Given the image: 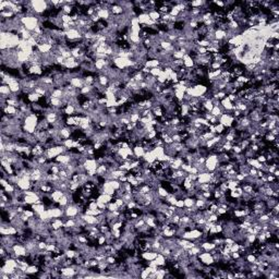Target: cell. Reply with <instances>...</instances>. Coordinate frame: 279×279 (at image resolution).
<instances>
[{
  "label": "cell",
  "mask_w": 279,
  "mask_h": 279,
  "mask_svg": "<svg viewBox=\"0 0 279 279\" xmlns=\"http://www.w3.org/2000/svg\"><path fill=\"white\" fill-rule=\"evenodd\" d=\"M157 192H158V195L160 196V197H166V196L169 194V191H168L165 187H162V185L157 188Z\"/></svg>",
  "instance_id": "cell-29"
},
{
  "label": "cell",
  "mask_w": 279,
  "mask_h": 279,
  "mask_svg": "<svg viewBox=\"0 0 279 279\" xmlns=\"http://www.w3.org/2000/svg\"><path fill=\"white\" fill-rule=\"evenodd\" d=\"M204 5V1L203 0H197V1H192V2H190V6L191 8H202V6Z\"/></svg>",
  "instance_id": "cell-36"
},
{
  "label": "cell",
  "mask_w": 279,
  "mask_h": 279,
  "mask_svg": "<svg viewBox=\"0 0 279 279\" xmlns=\"http://www.w3.org/2000/svg\"><path fill=\"white\" fill-rule=\"evenodd\" d=\"M198 260L201 261V263H203L204 265H214L215 264V261H214V257L209 252H201V253L197 255Z\"/></svg>",
  "instance_id": "cell-5"
},
{
  "label": "cell",
  "mask_w": 279,
  "mask_h": 279,
  "mask_svg": "<svg viewBox=\"0 0 279 279\" xmlns=\"http://www.w3.org/2000/svg\"><path fill=\"white\" fill-rule=\"evenodd\" d=\"M63 195H64V193L62 192L61 190H58V189H57V190H53V192L50 193V197L55 204H58V202L60 201V198Z\"/></svg>",
  "instance_id": "cell-10"
},
{
  "label": "cell",
  "mask_w": 279,
  "mask_h": 279,
  "mask_svg": "<svg viewBox=\"0 0 279 279\" xmlns=\"http://www.w3.org/2000/svg\"><path fill=\"white\" fill-rule=\"evenodd\" d=\"M63 111L66 116H74V114H75V107L71 106V105H68L66 108H63Z\"/></svg>",
  "instance_id": "cell-27"
},
{
  "label": "cell",
  "mask_w": 279,
  "mask_h": 279,
  "mask_svg": "<svg viewBox=\"0 0 279 279\" xmlns=\"http://www.w3.org/2000/svg\"><path fill=\"white\" fill-rule=\"evenodd\" d=\"M32 8L37 15H42L48 10V2L44 0H33L32 1Z\"/></svg>",
  "instance_id": "cell-1"
},
{
  "label": "cell",
  "mask_w": 279,
  "mask_h": 279,
  "mask_svg": "<svg viewBox=\"0 0 279 279\" xmlns=\"http://www.w3.org/2000/svg\"><path fill=\"white\" fill-rule=\"evenodd\" d=\"M112 197H114V196L108 195V194H99V195L96 197V201L108 204V203H110V202H112Z\"/></svg>",
  "instance_id": "cell-15"
},
{
  "label": "cell",
  "mask_w": 279,
  "mask_h": 279,
  "mask_svg": "<svg viewBox=\"0 0 279 279\" xmlns=\"http://www.w3.org/2000/svg\"><path fill=\"white\" fill-rule=\"evenodd\" d=\"M142 159L144 160V162H148V164H152V162H154L155 160H156V156L154 155L153 152L149 151V152H146V153L144 154V156L142 157Z\"/></svg>",
  "instance_id": "cell-14"
},
{
  "label": "cell",
  "mask_w": 279,
  "mask_h": 279,
  "mask_svg": "<svg viewBox=\"0 0 279 279\" xmlns=\"http://www.w3.org/2000/svg\"><path fill=\"white\" fill-rule=\"evenodd\" d=\"M107 210L109 212H116V210H119V207L114 202H110V203L107 204Z\"/></svg>",
  "instance_id": "cell-33"
},
{
  "label": "cell",
  "mask_w": 279,
  "mask_h": 279,
  "mask_svg": "<svg viewBox=\"0 0 279 279\" xmlns=\"http://www.w3.org/2000/svg\"><path fill=\"white\" fill-rule=\"evenodd\" d=\"M214 35H215V39H217V40H223L226 38V32L223 30H216Z\"/></svg>",
  "instance_id": "cell-26"
},
{
  "label": "cell",
  "mask_w": 279,
  "mask_h": 279,
  "mask_svg": "<svg viewBox=\"0 0 279 279\" xmlns=\"http://www.w3.org/2000/svg\"><path fill=\"white\" fill-rule=\"evenodd\" d=\"M97 15L99 17L101 20H104V21H108L109 18L111 17V12L109 9H101L99 11L97 12Z\"/></svg>",
  "instance_id": "cell-12"
},
{
  "label": "cell",
  "mask_w": 279,
  "mask_h": 279,
  "mask_svg": "<svg viewBox=\"0 0 279 279\" xmlns=\"http://www.w3.org/2000/svg\"><path fill=\"white\" fill-rule=\"evenodd\" d=\"M50 97H55V98H62L63 97V91L60 88H55L53 93H51Z\"/></svg>",
  "instance_id": "cell-31"
},
{
  "label": "cell",
  "mask_w": 279,
  "mask_h": 279,
  "mask_svg": "<svg viewBox=\"0 0 279 279\" xmlns=\"http://www.w3.org/2000/svg\"><path fill=\"white\" fill-rule=\"evenodd\" d=\"M148 14H149V18H151V20H153V21H155V22H157V21H159V20H160V13H159L157 10L149 12Z\"/></svg>",
  "instance_id": "cell-32"
},
{
  "label": "cell",
  "mask_w": 279,
  "mask_h": 279,
  "mask_svg": "<svg viewBox=\"0 0 279 279\" xmlns=\"http://www.w3.org/2000/svg\"><path fill=\"white\" fill-rule=\"evenodd\" d=\"M31 209H33L34 213H35V215L36 216H39L42 213H44L46 209H47V206L45 205L44 203H36V204H33V205H31Z\"/></svg>",
  "instance_id": "cell-8"
},
{
  "label": "cell",
  "mask_w": 279,
  "mask_h": 279,
  "mask_svg": "<svg viewBox=\"0 0 279 279\" xmlns=\"http://www.w3.org/2000/svg\"><path fill=\"white\" fill-rule=\"evenodd\" d=\"M171 139H172V141L173 142H182V139H181V135L180 134H173L172 136H171Z\"/></svg>",
  "instance_id": "cell-40"
},
{
  "label": "cell",
  "mask_w": 279,
  "mask_h": 279,
  "mask_svg": "<svg viewBox=\"0 0 279 279\" xmlns=\"http://www.w3.org/2000/svg\"><path fill=\"white\" fill-rule=\"evenodd\" d=\"M109 183H110V185L114 188V190H118V189H120V187H121V182L119 181V180L112 179V180H109Z\"/></svg>",
  "instance_id": "cell-34"
},
{
  "label": "cell",
  "mask_w": 279,
  "mask_h": 279,
  "mask_svg": "<svg viewBox=\"0 0 279 279\" xmlns=\"http://www.w3.org/2000/svg\"><path fill=\"white\" fill-rule=\"evenodd\" d=\"M154 261L156 262V264H157V265H158V266H162H162L165 267V266H166V264H167V261H166V257L164 256V255H162V253H158V254H157V256L155 257V260H154Z\"/></svg>",
  "instance_id": "cell-18"
},
{
  "label": "cell",
  "mask_w": 279,
  "mask_h": 279,
  "mask_svg": "<svg viewBox=\"0 0 279 279\" xmlns=\"http://www.w3.org/2000/svg\"><path fill=\"white\" fill-rule=\"evenodd\" d=\"M42 98V96H39L38 94H36L35 92L31 93L30 95H27V101H30V104H34V103H38L39 99Z\"/></svg>",
  "instance_id": "cell-21"
},
{
  "label": "cell",
  "mask_w": 279,
  "mask_h": 279,
  "mask_svg": "<svg viewBox=\"0 0 279 279\" xmlns=\"http://www.w3.org/2000/svg\"><path fill=\"white\" fill-rule=\"evenodd\" d=\"M69 203H70V201H69V197H68L67 194H64V195L62 196L61 198H60V201L58 202L59 206L61 207V208H64V207H67V206H68V204H69Z\"/></svg>",
  "instance_id": "cell-28"
},
{
  "label": "cell",
  "mask_w": 279,
  "mask_h": 279,
  "mask_svg": "<svg viewBox=\"0 0 279 279\" xmlns=\"http://www.w3.org/2000/svg\"><path fill=\"white\" fill-rule=\"evenodd\" d=\"M0 183H1V185H2V188H5L6 185H8L9 184V181L7 180V179L5 178H1V180H0Z\"/></svg>",
  "instance_id": "cell-42"
},
{
  "label": "cell",
  "mask_w": 279,
  "mask_h": 279,
  "mask_svg": "<svg viewBox=\"0 0 279 279\" xmlns=\"http://www.w3.org/2000/svg\"><path fill=\"white\" fill-rule=\"evenodd\" d=\"M0 94H1V95H6L7 97L9 98V96L12 94L9 85H7V84H1V86H0Z\"/></svg>",
  "instance_id": "cell-20"
},
{
  "label": "cell",
  "mask_w": 279,
  "mask_h": 279,
  "mask_svg": "<svg viewBox=\"0 0 279 279\" xmlns=\"http://www.w3.org/2000/svg\"><path fill=\"white\" fill-rule=\"evenodd\" d=\"M157 252L155 251H152V250H147V251H144L141 253V255H140V257H142L143 260L147 261V262H149V261H153L155 260V257L157 256Z\"/></svg>",
  "instance_id": "cell-7"
},
{
  "label": "cell",
  "mask_w": 279,
  "mask_h": 279,
  "mask_svg": "<svg viewBox=\"0 0 279 279\" xmlns=\"http://www.w3.org/2000/svg\"><path fill=\"white\" fill-rule=\"evenodd\" d=\"M2 112L8 114V116H15L18 112V108H15V107H13V106H7L6 108L2 110Z\"/></svg>",
  "instance_id": "cell-22"
},
{
  "label": "cell",
  "mask_w": 279,
  "mask_h": 279,
  "mask_svg": "<svg viewBox=\"0 0 279 279\" xmlns=\"http://www.w3.org/2000/svg\"><path fill=\"white\" fill-rule=\"evenodd\" d=\"M182 60H183L184 67L187 68V69H192V68L194 67V64H195V63H194V60H193V59L191 58V57L189 56L188 53H187V55H184L183 59H182Z\"/></svg>",
  "instance_id": "cell-13"
},
{
  "label": "cell",
  "mask_w": 279,
  "mask_h": 279,
  "mask_svg": "<svg viewBox=\"0 0 279 279\" xmlns=\"http://www.w3.org/2000/svg\"><path fill=\"white\" fill-rule=\"evenodd\" d=\"M133 153H134V156L136 157L137 159H141L143 156H144V154H145V151H144V148H143L142 146L135 145V146L133 147Z\"/></svg>",
  "instance_id": "cell-16"
},
{
  "label": "cell",
  "mask_w": 279,
  "mask_h": 279,
  "mask_svg": "<svg viewBox=\"0 0 279 279\" xmlns=\"http://www.w3.org/2000/svg\"><path fill=\"white\" fill-rule=\"evenodd\" d=\"M137 19H139L140 25H142V24H146L151 20V18H149L148 13H139L137 14Z\"/></svg>",
  "instance_id": "cell-19"
},
{
  "label": "cell",
  "mask_w": 279,
  "mask_h": 279,
  "mask_svg": "<svg viewBox=\"0 0 279 279\" xmlns=\"http://www.w3.org/2000/svg\"><path fill=\"white\" fill-rule=\"evenodd\" d=\"M176 206L178 207V208H183L184 207V202L183 200H178L176 203Z\"/></svg>",
  "instance_id": "cell-41"
},
{
  "label": "cell",
  "mask_w": 279,
  "mask_h": 279,
  "mask_svg": "<svg viewBox=\"0 0 279 279\" xmlns=\"http://www.w3.org/2000/svg\"><path fill=\"white\" fill-rule=\"evenodd\" d=\"M80 214V209H79L76 204H68L67 207H64V215L69 218H74Z\"/></svg>",
  "instance_id": "cell-4"
},
{
  "label": "cell",
  "mask_w": 279,
  "mask_h": 279,
  "mask_svg": "<svg viewBox=\"0 0 279 279\" xmlns=\"http://www.w3.org/2000/svg\"><path fill=\"white\" fill-rule=\"evenodd\" d=\"M36 48L39 50V53H50V51H51V49H53V46H51V45H49V44H39Z\"/></svg>",
  "instance_id": "cell-17"
},
{
  "label": "cell",
  "mask_w": 279,
  "mask_h": 279,
  "mask_svg": "<svg viewBox=\"0 0 279 279\" xmlns=\"http://www.w3.org/2000/svg\"><path fill=\"white\" fill-rule=\"evenodd\" d=\"M202 106H203V108L206 110V111L210 112L212 111V109L214 108V104H213L212 99H207V101H205L204 103H202Z\"/></svg>",
  "instance_id": "cell-25"
},
{
  "label": "cell",
  "mask_w": 279,
  "mask_h": 279,
  "mask_svg": "<svg viewBox=\"0 0 279 279\" xmlns=\"http://www.w3.org/2000/svg\"><path fill=\"white\" fill-rule=\"evenodd\" d=\"M66 37L68 40H78V39H82V35L76 28H71L68 32H66Z\"/></svg>",
  "instance_id": "cell-6"
},
{
  "label": "cell",
  "mask_w": 279,
  "mask_h": 279,
  "mask_svg": "<svg viewBox=\"0 0 279 279\" xmlns=\"http://www.w3.org/2000/svg\"><path fill=\"white\" fill-rule=\"evenodd\" d=\"M97 244L98 245H104V244H106V237H105V235L101 233V236L97 238Z\"/></svg>",
  "instance_id": "cell-38"
},
{
  "label": "cell",
  "mask_w": 279,
  "mask_h": 279,
  "mask_svg": "<svg viewBox=\"0 0 279 279\" xmlns=\"http://www.w3.org/2000/svg\"><path fill=\"white\" fill-rule=\"evenodd\" d=\"M183 202L184 207H193L195 205V198L190 197V196H187L185 198H183Z\"/></svg>",
  "instance_id": "cell-24"
},
{
  "label": "cell",
  "mask_w": 279,
  "mask_h": 279,
  "mask_svg": "<svg viewBox=\"0 0 279 279\" xmlns=\"http://www.w3.org/2000/svg\"><path fill=\"white\" fill-rule=\"evenodd\" d=\"M229 249H230V252H239V243L235 242L233 244H232L231 246H229Z\"/></svg>",
  "instance_id": "cell-39"
},
{
  "label": "cell",
  "mask_w": 279,
  "mask_h": 279,
  "mask_svg": "<svg viewBox=\"0 0 279 279\" xmlns=\"http://www.w3.org/2000/svg\"><path fill=\"white\" fill-rule=\"evenodd\" d=\"M209 181H210V173H209L208 171L198 173V176H197L198 183H209Z\"/></svg>",
  "instance_id": "cell-11"
},
{
  "label": "cell",
  "mask_w": 279,
  "mask_h": 279,
  "mask_svg": "<svg viewBox=\"0 0 279 279\" xmlns=\"http://www.w3.org/2000/svg\"><path fill=\"white\" fill-rule=\"evenodd\" d=\"M205 167H206L207 171L208 172H213L215 171L218 167V158L216 154L209 153L208 156L206 157V160H205Z\"/></svg>",
  "instance_id": "cell-2"
},
{
  "label": "cell",
  "mask_w": 279,
  "mask_h": 279,
  "mask_svg": "<svg viewBox=\"0 0 279 279\" xmlns=\"http://www.w3.org/2000/svg\"><path fill=\"white\" fill-rule=\"evenodd\" d=\"M114 193H116V190H114V188L110 185L109 181H105V182H104V184H103V194H108V195L114 196Z\"/></svg>",
  "instance_id": "cell-9"
},
{
  "label": "cell",
  "mask_w": 279,
  "mask_h": 279,
  "mask_svg": "<svg viewBox=\"0 0 279 279\" xmlns=\"http://www.w3.org/2000/svg\"><path fill=\"white\" fill-rule=\"evenodd\" d=\"M215 130H216V134H221V135H223V133L225 132L226 128H225L221 123H217L215 126Z\"/></svg>",
  "instance_id": "cell-37"
},
{
  "label": "cell",
  "mask_w": 279,
  "mask_h": 279,
  "mask_svg": "<svg viewBox=\"0 0 279 279\" xmlns=\"http://www.w3.org/2000/svg\"><path fill=\"white\" fill-rule=\"evenodd\" d=\"M63 145L66 146L68 149H72V148H74V140H73L72 137H70V139H68V140H64Z\"/></svg>",
  "instance_id": "cell-30"
},
{
  "label": "cell",
  "mask_w": 279,
  "mask_h": 279,
  "mask_svg": "<svg viewBox=\"0 0 279 279\" xmlns=\"http://www.w3.org/2000/svg\"><path fill=\"white\" fill-rule=\"evenodd\" d=\"M218 122L221 123L225 128H231L235 122V118L232 117V111L223 112L220 117H218Z\"/></svg>",
  "instance_id": "cell-3"
},
{
  "label": "cell",
  "mask_w": 279,
  "mask_h": 279,
  "mask_svg": "<svg viewBox=\"0 0 279 279\" xmlns=\"http://www.w3.org/2000/svg\"><path fill=\"white\" fill-rule=\"evenodd\" d=\"M210 114L214 116V117H220L221 114H223V109L221 106H214V108L212 109V111H210Z\"/></svg>",
  "instance_id": "cell-23"
},
{
  "label": "cell",
  "mask_w": 279,
  "mask_h": 279,
  "mask_svg": "<svg viewBox=\"0 0 279 279\" xmlns=\"http://www.w3.org/2000/svg\"><path fill=\"white\" fill-rule=\"evenodd\" d=\"M162 70L160 69L159 67H157V68H153V69H151V74L152 75H154L155 78H157V76H159L160 74H162Z\"/></svg>",
  "instance_id": "cell-35"
}]
</instances>
